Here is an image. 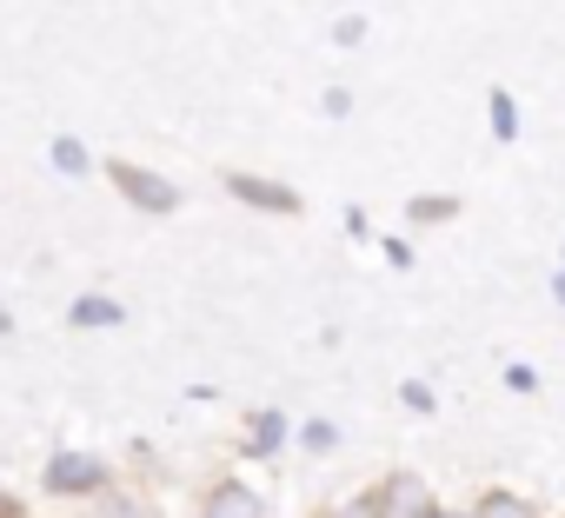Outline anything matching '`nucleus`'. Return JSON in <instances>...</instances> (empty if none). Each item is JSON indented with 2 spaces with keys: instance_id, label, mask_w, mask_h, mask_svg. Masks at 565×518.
Returning a JSON list of instances; mask_svg holds the SVG:
<instances>
[{
  "instance_id": "obj_1",
  "label": "nucleus",
  "mask_w": 565,
  "mask_h": 518,
  "mask_svg": "<svg viewBox=\"0 0 565 518\" xmlns=\"http://www.w3.org/2000/svg\"><path fill=\"white\" fill-rule=\"evenodd\" d=\"M426 511H433V492H426V478L399 472V478L386 485V518H426Z\"/></svg>"
},
{
  "instance_id": "obj_4",
  "label": "nucleus",
  "mask_w": 565,
  "mask_h": 518,
  "mask_svg": "<svg viewBox=\"0 0 565 518\" xmlns=\"http://www.w3.org/2000/svg\"><path fill=\"white\" fill-rule=\"evenodd\" d=\"M233 193L253 199V206H273V213H294V206H300L287 186H266V180H246V173H233Z\"/></svg>"
},
{
  "instance_id": "obj_3",
  "label": "nucleus",
  "mask_w": 565,
  "mask_h": 518,
  "mask_svg": "<svg viewBox=\"0 0 565 518\" xmlns=\"http://www.w3.org/2000/svg\"><path fill=\"white\" fill-rule=\"evenodd\" d=\"M120 186L134 193V206H153V213H173V186L160 173H140V166H120Z\"/></svg>"
},
{
  "instance_id": "obj_5",
  "label": "nucleus",
  "mask_w": 565,
  "mask_h": 518,
  "mask_svg": "<svg viewBox=\"0 0 565 518\" xmlns=\"http://www.w3.org/2000/svg\"><path fill=\"white\" fill-rule=\"evenodd\" d=\"M206 518H259V498L246 485H220L213 505H206Z\"/></svg>"
},
{
  "instance_id": "obj_7",
  "label": "nucleus",
  "mask_w": 565,
  "mask_h": 518,
  "mask_svg": "<svg viewBox=\"0 0 565 518\" xmlns=\"http://www.w3.org/2000/svg\"><path fill=\"white\" fill-rule=\"evenodd\" d=\"M479 518H532V505H525V498H505V492H492V498L479 505Z\"/></svg>"
},
{
  "instance_id": "obj_11",
  "label": "nucleus",
  "mask_w": 565,
  "mask_h": 518,
  "mask_svg": "<svg viewBox=\"0 0 565 518\" xmlns=\"http://www.w3.org/2000/svg\"><path fill=\"white\" fill-rule=\"evenodd\" d=\"M558 306H565V273H558Z\"/></svg>"
},
{
  "instance_id": "obj_12",
  "label": "nucleus",
  "mask_w": 565,
  "mask_h": 518,
  "mask_svg": "<svg viewBox=\"0 0 565 518\" xmlns=\"http://www.w3.org/2000/svg\"><path fill=\"white\" fill-rule=\"evenodd\" d=\"M426 518H459V511H426Z\"/></svg>"
},
{
  "instance_id": "obj_8",
  "label": "nucleus",
  "mask_w": 565,
  "mask_h": 518,
  "mask_svg": "<svg viewBox=\"0 0 565 518\" xmlns=\"http://www.w3.org/2000/svg\"><path fill=\"white\" fill-rule=\"evenodd\" d=\"M492 127H499V140H512V133H519V114H512V100H505V94H492Z\"/></svg>"
},
{
  "instance_id": "obj_10",
  "label": "nucleus",
  "mask_w": 565,
  "mask_h": 518,
  "mask_svg": "<svg viewBox=\"0 0 565 518\" xmlns=\"http://www.w3.org/2000/svg\"><path fill=\"white\" fill-rule=\"evenodd\" d=\"M340 518H373V505H347V511H340Z\"/></svg>"
},
{
  "instance_id": "obj_2",
  "label": "nucleus",
  "mask_w": 565,
  "mask_h": 518,
  "mask_svg": "<svg viewBox=\"0 0 565 518\" xmlns=\"http://www.w3.org/2000/svg\"><path fill=\"white\" fill-rule=\"evenodd\" d=\"M47 485H54V492H94V485H100V465L81 458V452H61V458L47 465Z\"/></svg>"
},
{
  "instance_id": "obj_9",
  "label": "nucleus",
  "mask_w": 565,
  "mask_h": 518,
  "mask_svg": "<svg viewBox=\"0 0 565 518\" xmlns=\"http://www.w3.org/2000/svg\"><path fill=\"white\" fill-rule=\"evenodd\" d=\"M54 160H61V173H87V153H81L74 140H61V147H54Z\"/></svg>"
},
{
  "instance_id": "obj_6",
  "label": "nucleus",
  "mask_w": 565,
  "mask_h": 518,
  "mask_svg": "<svg viewBox=\"0 0 565 518\" xmlns=\"http://www.w3.org/2000/svg\"><path fill=\"white\" fill-rule=\"evenodd\" d=\"M114 320H120L114 300H81V306H74V326H114Z\"/></svg>"
}]
</instances>
